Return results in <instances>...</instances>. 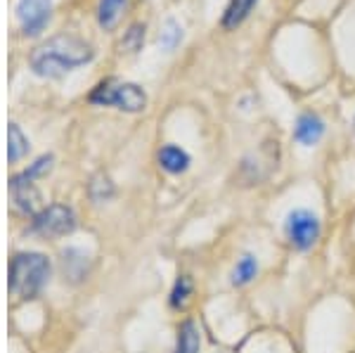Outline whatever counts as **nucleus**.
I'll return each instance as SVG.
<instances>
[{
    "instance_id": "f257e3e1",
    "label": "nucleus",
    "mask_w": 355,
    "mask_h": 353,
    "mask_svg": "<svg viewBox=\"0 0 355 353\" xmlns=\"http://www.w3.org/2000/svg\"><path fill=\"white\" fill-rule=\"evenodd\" d=\"M93 60V48L76 36H55L31 55V69L38 76L57 78Z\"/></svg>"
},
{
    "instance_id": "f03ea898",
    "label": "nucleus",
    "mask_w": 355,
    "mask_h": 353,
    "mask_svg": "<svg viewBox=\"0 0 355 353\" xmlns=\"http://www.w3.org/2000/svg\"><path fill=\"white\" fill-rule=\"evenodd\" d=\"M50 261L43 254H17L10 266V292L17 297H33L48 282Z\"/></svg>"
},
{
    "instance_id": "7ed1b4c3",
    "label": "nucleus",
    "mask_w": 355,
    "mask_h": 353,
    "mask_svg": "<svg viewBox=\"0 0 355 353\" xmlns=\"http://www.w3.org/2000/svg\"><path fill=\"white\" fill-rule=\"evenodd\" d=\"M93 105L116 107L123 112H142L147 105V95L140 85L135 83H121V81H105L90 93Z\"/></svg>"
},
{
    "instance_id": "20e7f679",
    "label": "nucleus",
    "mask_w": 355,
    "mask_h": 353,
    "mask_svg": "<svg viewBox=\"0 0 355 353\" xmlns=\"http://www.w3.org/2000/svg\"><path fill=\"white\" fill-rule=\"evenodd\" d=\"M289 242L296 249H311L320 237V221L318 216L306 212V209H296L287 216V223H284Z\"/></svg>"
},
{
    "instance_id": "39448f33",
    "label": "nucleus",
    "mask_w": 355,
    "mask_h": 353,
    "mask_svg": "<svg viewBox=\"0 0 355 353\" xmlns=\"http://www.w3.org/2000/svg\"><path fill=\"white\" fill-rule=\"evenodd\" d=\"M53 15V0H19L17 3V19L26 36L41 33Z\"/></svg>"
},
{
    "instance_id": "423d86ee",
    "label": "nucleus",
    "mask_w": 355,
    "mask_h": 353,
    "mask_svg": "<svg viewBox=\"0 0 355 353\" xmlns=\"http://www.w3.org/2000/svg\"><path fill=\"white\" fill-rule=\"evenodd\" d=\"M33 227L43 235H50V237H60V235H67L76 227V216L69 207L64 204H53L48 207L45 212H41L33 221Z\"/></svg>"
},
{
    "instance_id": "0eeeda50",
    "label": "nucleus",
    "mask_w": 355,
    "mask_h": 353,
    "mask_svg": "<svg viewBox=\"0 0 355 353\" xmlns=\"http://www.w3.org/2000/svg\"><path fill=\"white\" fill-rule=\"evenodd\" d=\"M10 190H12L15 202L21 212H26V214L38 212V207H41V192L33 185V178H28L26 173L15 175V178L10 180Z\"/></svg>"
},
{
    "instance_id": "6e6552de",
    "label": "nucleus",
    "mask_w": 355,
    "mask_h": 353,
    "mask_svg": "<svg viewBox=\"0 0 355 353\" xmlns=\"http://www.w3.org/2000/svg\"><path fill=\"white\" fill-rule=\"evenodd\" d=\"M324 133V123L320 117H315V114H303L299 117V121H296V128H294V138L301 142V145H315L320 138H322Z\"/></svg>"
},
{
    "instance_id": "1a4fd4ad",
    "label": "nucleus",
    "mask_w": 355,
    "mask_h": 353,
    "mask_svg": "<svg viewBox=\"0 0 355 353\" xmlns=\"http://www.w3.org/2000/svg\"><path fill=\"white\" fill-rule=\"evenodd\" d=\"M159 164L168 173H182V171H187V166H190V155L175 145H166L159 152Z\"/></svg>"
},
{
    "instance_id": "9d476101",
    "label": "nucleus",
    "mask_w": 355,
    "mask_h": 353,
    "mask_svg": "<svg viewBox=\"0 0 355 353\" xmlns=\"http://www.w3.org/2000/svg\"><path fill=\"white\" fill-rule=\"evenodd\" d=\"M199 346H202V337H199L197 325L192 320L182 322L180 329H178L175 353H199Z\"/></svg>"
},
{
    "instance_id": "9b49d317",
    "label": "nucleus",
    "mask_w": 355,
    "mask_h": 353,
    "mask_svg": "<svg viewBox=\"0 0 355 353\" xmlns=\"http://www.w3.org/2000/svg\"><path fill=\"white\" fill-rule=\"evenodd\" d=\"M256 3H259V0H230V5H227V10H225V17H223V26L225 28L239 26L246 17L251 15Z\"/></svg>"
},
{
    "instance_id": "f8f14e48",
    "label": "nucleus",
    "mask_w": 355,
    "mask_h": 353,
    "mask_svg": "<svg viewBox=\"0 0 355 353\" xmlns=\"http://www.w3.org/2000/svg\"><path fill=\"white\" fill-rule=\"evenodd\" d=\"M123 8H125V0H100V5H97V19H100V26L107 28V31L116 26Z\"/></svg>"
},
{
    "instance_id": "ddd939ff",
    "label": "nucleus",
    "mask_w": 355,
    "mask_h": 353,
    "mask_svg": "<svg viewBox=\"0 0 355 353\" xmlns=\"http://www.w3.org/2000/svg\"><path fill=\"white\" fill-rule=\"evenodd\" d=\"M28 152V140L24 138L21 128L17 123H10L8 126V159L10 162H19Z\"/></svg>"
},
{
    "instance_id": "4468645a",
    "label": "nucleus",
    "mask_w": 355,
    "mask_h": 353,
    "mask_svg": "<svg viewBox=\"0 0 355 353\" xmlns=\"http://www.w3.org/2000/svg\"><path fill=\"white\" fill-rule=\"evenodd\" d=\"M256 273H259V264H256V259L251 254H246L239 259L237 268L232 273V284H246L251 282L256 277Z\"/></svg>"
},
{
    "instance_id": "2eb2a0df",
    "label": "nucleus",
    "mask_w": 355,
    "mask_h": 353,
    "mask_svg": "<svg viewBox=\"0 0 355 353\" xmlns=\"http://www.w3.org/2000/svg\"><path fill=\"white\" fill-rule=\"evenodd\" d=\"M180 38H182V28H180V24H178L175 19H168L164 24V28H162V45L166 50H173L178 43H180Z\"/></svg>"
},
{
    "instance_id": "dca6fc26",
    "label": "nucleus",
    "mask_w": 355,
    "mask_h": 353,
    "mask_svg": "<svg viewBox=\"0 0 355 353\" xmlns=\"http://www.w3.org/2000/svg\"><path fill=\"white\" fill-rule=\"evenodd\" d=\"M190 292H192V282H190V277L182 275L180 280L175 282L173 294H171V306H173V309H182V306L187 304V297H190Z\"/></svg>"
},
{
    "instance_id": "f3484780",
    "label": "nucleus",
    "mask_w": 355,
    "mask_h": 353,
    "mask_svg": "<svg viewBox=\"0 0 355 353\" xmlns=\"http://www.w3.org/2000/svg\"><path fill=\"white\" fill-rule=\"evenodd\" d=\"M142 41H145V26L133 24L128 28V33H125V38H123V48H128L130 53H135V50L142 48Z\"/></svg>"
},
{
    "instance_id": "a211bd4d",
    "label": "nucleus",
    "mask_w": 355,
    "mask_h": 353,
    "mask_svg": "<svg viewBox=\"0 0 355 353\" xmlns=\"http://www.w3.org/2000/svg\"><path fill=\"white\" fill-rule=\"evenodd\" d=\"M90 192H95V195H93V199H95V202H105V199H110L112 195H114V187H112V183H110V180H95V183L93 185H90Z\"/></svg>"
},
{
    "instance_id": "6ab92c4d",
    "label": "nucleus",
    "mask_w": 355,
    "mask_h": 353,
    "mask_svg": "<svg viewBox=\"0 0 355 353\" xmlns=\"http://www.w3.org/2000/svg\"><path fill=\"white\" fill-rule=\"evenodd\" d=\"M50 164H53V157H41L31 169L26 171V175H28V178H36V175H41V173H45V171H50Z\"/></svg>"
}]
</instances>
